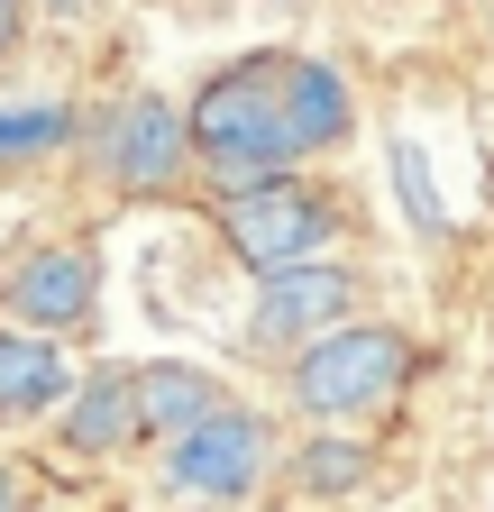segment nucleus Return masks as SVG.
I'll use <instances>...</instances> for the list:
<instances>
[{"label": "nucleus", "mask_w": 494, "mask_h": 512, "mask_svg": "<svg viewBox=\"0 0 494 512\" xmlns=\"http://www.w3.org/2000/svg\"><path fill=\"white\" fill-rule=\"evenodd\" d=\"M275 74L284 55H247V64H220V74L183 101V138H193V165L238 192V183H275L293 174V138H284V110H275Z\"/></svg>", "instance_id": "1"}, {"label": "nucleus", "mask_w": 494, "mask_h": 512, "mask_svg": "<svg viewBox=\"0 0 494 512\" xmlns=\"http://www.w3.org/2000/svg\"><path fill=\"white\" fill-rule=\"evenodd\" d=\"M394 174H403V192H412V220L440 238V202H430V165H421V147H394Z\"/></svg>", "instance_id": "14"}, {"label": "nucleus", "mask_w": 494, "mask_h": 512, "mask_svg": "<svg viewBox=\"0 0 494 512\" xmlns=\"http://www.w3.org/2000/svg\"><path fill=\"white\" fill-rule=\"evenodd\" d=\"M65 138H74V110L65 101H0V174L55 156Z\"/></svg>", "instance_id": "12"}, {"label": "nucleus", "mask_w": 494, "mask_h": 512, "mask_svg": "<svg viewBox=\"0 0 494 512\" xmlns=\"http://www.w3.org/2000/svg\"><path fill=\"white\" fill-rule=\"evenodd\" d=\"M101 174H110V192H129V202H165V192L193 174L183 101H165V92H129V101L101 119Z\"/></svg>", "instance_id": "5"}, {"label": "nucleus", "mask_w": 494, "mask_h": 512, "mask_svg": "<svg viewBox=\"0 0 494 512\" xmlns=\"http://www.w3.org/2000/svg\"><path fill=\"white\" fill-rule=\"evenodd\" d=\"M19 37H28V0H0V64L19 55Z\"/></svg>", "instance_id": "15"}, {"label": "nucleus", "mask_w": 494, "mask_h": 512, "mask_svg": "<svg viewBox=\"0 0 494 512\" xmlns=\"http://www.w3.org/2000/svg\"><path fill=\"white\" fill-rule=\"evenodd\" d=\"M65 384H74L65 348L0 320V421H37V412H55V403H65Z\"/></svg>", "instance_id": "10"}, {"label": "nucleus", "mask_w": 494, "mask_h": 512, "mask_svg": "<svg viewBox=\"0 0 494 512\" xmlns=\"http://www.w3.org/2000/svg\"><path fill=\"white\" fill-rule=\"evenodd\" d=\"M376 476V448H357V439H312L293 458V485L302 494H348V485H366Z\"/></svg>", "instance_id": "13"}, {"label": "nucleus", "mask_w": 494, "mask_h": 512, "mask_svg": "<svg viewBox=\"0 0 494 512\" xmlns=\"http://www.w3.org/2000/svg\"><path fill=\"white\" fill-rule=\"evenodd\" d=\"M55 421H65V448L74 458H119V448H138V366H92L65 384V403H55Z\"/></svg>", "instance_id": "9"}, {"label": "nucleus", "mask_w": 494, "mask_h": 512, "mask_svg": "<svg viewBox=\"0 0 494 512\" xmlns=\"http://www.w3.org/2000/svg\"><path fill=\"white\" fill-rule=\"evenodd\" d=\"M211 403H229L211 366H193V357H165V366H138V430L174 439V430H193V421H202Z\"/></svg>", "instance_id": "11"}, {"label": "nucleus", "mask_w": 494, "mask_h": 512, "mask_svg": "<svg viewBox=\"0 0 494 512\" xmlns=\"http://www.w3.org/2000/svg\"><path fill=\"white\" fill-rule=\"evenodd\" d=\"M266 467H275V430L247 403H211L193 430L165 439V485L193 503H247L266 485Z\"/></svg>", "instance_id": "4"}, {"label": "nucleus", "mask_w": 494, "mask_h": 512, "mask_svg": "<svg viewBox=\"0 0 494 512\" xmlns=\"http://www.w3.org/2000/svg\"><path fill=\"white\" fill-rule=\"evenodd\" d=\"M220 247L238 256L247 275H284V266H312V256H330L339 238V202L321 183H302V174H275V183H238L220 192V211H211Z\"/></svg>", "instance_id": "3"}, {"label": "nucleus", "mask_w": 494, "mask_h": 512, "mask_svg": "<svg viewBox=\"0 0 494 512\" xmlns=\"http://www.w3.org/2000/svg\"><path fill=\"white\" fill-rule=\"evenodd\" d=\"M0 311L10 330H37V339H65L101 311V266L83 247H28L10 275H0Z\"/></svg>", "instance_id": "6"}, {"label": "nucleus", "mask_w": 494, "mask_h": 512, "mask_svg": "<svg viewBox=\"0 0 494 512\" xmlns=\"http://www.w3.org/2000/svg\"><path fill=\"white\" fill-rule=\"evenodd\" d=\"M0 512H19V476L10 467H0Z\"/></svg>", "instance_id": "16"}, {"label": "nucleus", "mask_w": 494, "mask_h": 512, "mask_svg": "<svg viewBox=\"0 0 494 512\" xmlns=\"http://www.w3.org/2000/svg\"><path fill=\"white\" fill-rule=\"evenodd\" d=\"M412 375V339L385 330V320H339V330L302 339L293 366H284V394L302 421H366L403 394Z\"/></svg>", "instance_id": "2"}, {"label": "nucleus", "mask_w": 494, "mask_h": 512, "mask_svg": "<svg viewBox=\"0 0 494 512\" xmlns=\"http://www.w3.org/2000/svg\"><path fill=\"white\" fill-rule=\"evenodd\" d=\"M275 110H284L293 156H330V147L357 138V101H348V83H339V64H321V55H284Z\"/></svg>", "instance_id": "8"}, {"label": "nucleus", "mask_w": 494, "mask_h": 512, "mask_svg": "<svg viewBox=\"0 0 494 512\" xmlns=\"http://www.w3.org/2000/svg\"><path fill=\"white\" fill-rule=\"evenodd\" d=\"M357 302H366V284L348 266H330V256L284 266V275H266V302H257V348H302V339L339 330Z\"/></svg>", "instance_id": "7"}]
</instances>
